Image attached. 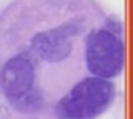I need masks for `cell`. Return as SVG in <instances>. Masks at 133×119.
I'll return each instance as SVG.
<instances>
[{"label":"cell","instance_id":"1","mask_svg":"<svg viewBox=\"0 0 133 119\" xmlns=\"http://www.w3.org/2000/svg\"><path fill=\"white\" fill-rule=\"evenodd\" d=\"M111 97L113 86L107 78H86L58 103L56 111L64 119H89L99 114Z\"/></svg>","mask_w":133,"mask_h":119},{"label":"cell","instance_id":"2","mask_svg":"<svg viewBox=\"0 0 133 119\" xmlns=\"http://www.w3.org/2000/svg\"><path fill=\"white\" fill-rule=\"evenodd\" d=\"M86 63L96 77L111 78L117 75L124 63L121 41L107 30L91 33L86 49Z\"/></svg>","mask_w":133,"mask_h":119},{"label":"cell","instance_id":"3","mask_svg":"<svg viewBox=\"0 0 133 119\" xmlns=\"http://www.w3.org/2000/svg\"><path fill=\"white\" fill-rule=\"evenodd\" d=\"M35 80L33 64L24 56H16L3 66L2 88L8 97L17 99L31 89Z\"/></svg>","mask_w":133,"mask_h":119},{"label":"cell","instance_id":"4","mask_svg":"<svg viewBox=\"0 0 133 119\" xmlns=\"http://www.w3.org/2000/svg\"><path fill=\"white\" fill-rule=\"evenodd\" d=\"M33 47L45 61L58 63L63 61L71 53V42L64 33L59 31H47L39 33L33 38Z\"/></svg>","mask_w":133,"mask_h":119}]
</instances>
